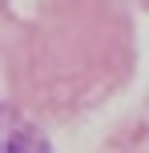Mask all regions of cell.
<instances>
[{"mask_svg": "<svg viewBox=\"0 0 149 153\" xmlns=\"http://www.w3.org/2000/svg\"><path fill=\"white\" fill-rule=\"evenodd\" d=\"M0 153H53L44 141L36 137V129H28L16 117H0Z\"/></svg>", "mask_w": 149, "mask_h": 153, "instance_id": "obj_1", "label": "cell"}]
</instances>
